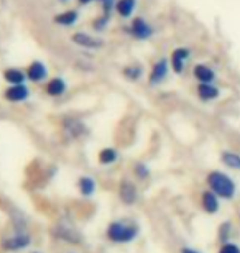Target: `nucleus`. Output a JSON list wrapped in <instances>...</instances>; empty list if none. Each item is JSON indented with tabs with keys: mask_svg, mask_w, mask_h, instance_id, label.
<instances>
[{
	"mask_svg": "<svg viewBox=\"0 0 240 253\" xmlns=\"http://www.w3.org/2000/svg\"><path fill=\"white\" fill-rule=\"evenodd\" d=\"M122 76H124L127 81H130V83H137V81H140L145 76V68L140 63L125 64L124 68H122Z\"/></svg>",
	"mask_w": 240,
	"mask_h": 253,
	"instance_id": "24",
	"label": "nucleus"
},
{
	"mask_svg": "<svg viewBox=\"0 0 240 253\" xmlns=\"http://www.w3.org/2000/svg\"><path fill=\"white\" fill-rule=\"evenodd\" d=\"M120 158V151L114 148V146H104L102 150H99L97 153V163L100 166H110L115 165Z\"/></svg>",
	"mask_w": 240,
	"mask_h": 253,
	"instance_id": "20",
	"label": "nucleus"
},
{
	"mask_svg": "<svg viewBox=\"0 0 240 253\" xmlns=\"http://www.w3.org/2000/svg\"><path fill=\"white\" fill-rule=\"evenodd\" d=\"M239 222H240V209H239Z\"/></svg>",
	"mask_w": 240,
	"mask_h": 253,
	"instance_id": "34",
	"label": "nucleus"
},
{
	"mask_svg": "<svg viewBox=\"0 0 240 253\" xmlns=\"http://www.w3.org/2000/svg\"><path fill=\"white\" fill-rule=\"evenodd\" d=\"M28 253H42L40 250H32V252H28Z\"/></svg>",
	"mask_w": 240,
	"mask_h": 253,
	"instance_id": "33",
	"label": "nucleus"
},
{
	"mask_svg": "<svg viewBox=\"0 0 240 253\" xmlns=\"http://www.w3.org/2000/svg\"><path fill=\"white\" fill-rule=\"evenodd\" d=\"M61 130H63L64 136L71 141L84 138L89 133V128L83 120L78 117H64L61 122Z\"/></svg>",
	"mask_w": 240,
	"mask_h": 253,
	"instance_id": "7",
	"label": "nucleus"
},
{
	"mask_svg": "<svg viewBox=\"0 0 240 253\" xmlns=\"http://www.w3.org/2000/svg\"><path fill=\"white\" fill-rule=\"evenodd\" d=\"M68 92V83H66L64 78L61 76H54V78H49L47 83H45V94L49 95L53 99H59Z\"/></svg>",
	"mask_w": 240,
	"mask_h": 253,
	"instance_id": "14",
	"label": "nucleus"
},
{
	"mask_svg": "<svg viewBox=\"0 0 240 253\" xmlns=\"http://www.w3.org/2000/svg\"><path fill=\"white\" fill-rule=\"evenodd\" d=\"M192 76L194 79L199 83H216V71H214L211 66L204 64V63H197L196 66L192 68Z\"/></svg>",
	"mask_w": 240,
	"mask_h": 253,
	"instance_id": "18",
	"label": "nucleus"
},
{
	"mask_svg": "<svg viewBox=\"0 0 240 253\" xmlns=\"http://www.w3.org/2000/svg\"><path fill=\"white\" fill-rule=\"evenodd\" d=\"M196 94L202 102H214V100L221 97V89L217 87L216 83H199L196 87Z\"/></svg>",
	"mask_w": 240,
	"mask_h": 253,
	"instance_id": "16",
	"label": "nucleus"
},
{
	"mask_svg": "<svg viewBox=\"0 0 240 253\" xmlns=\"http://www.w3.org/2000/svg\"><path fill=\"white\" fill-rule=\"evenodd\" d=\"M109 25H110V15H107V13H100L99 17H96L93 22H91V27H93V30L97 33L105 32Z\"/></svg>",
	"mask_w": 240,
	"mask_h": 253,
	"instance_id": "27",
	"label": "nucleus"
},
{
	"mask_svg": "<svg viewBox=\"0 0 240 253\" xmlns=\"http://www.w3.org/2000/svg\"><path fill=\"white\" fill-rule=\"evenodd\" d=\"M79 17H81V13L78 12V10L68 8V10H63V12L56 13L53 17V22L58 25V27L71 28V27H74V25H78Z\"/></svg>",
	"mask_w": 240,
	"mask_h": 253,
	"instance_id": "17",
	"label": "nucleus"
},
{
	"mask_svg": "<svg viewBox=\"0 0 240 253\" xmlns=\"http://www.w3.org/2000/svg\"><path fill=\"white\" fill-rule=\"evenodd\" d=\"M234 235V224L232 220H224L219 224L217 227V242L219 244H224V242L232 240Z\"/></svg>",
	"mask_w": 240,
	"mask_h": 253,
	"instance_id": "26",
	"label": "nucleus"
},
{
	"mask_svg": "<svg viewBox=\"0 0 240 253\" xmlns=\"http://www.w3.org/2000/svg\"><path fill=\"white\" fill-rule=\"evenodd\" d=\"M58 2H61V3H69L71 0H58Z\"/></svg>",
	"mask_w": 240,
	"mask_h": 253,
	"instance_id": "32",
	"label": "nucleus"
},
{
	"mask_svg": "<svg viewBox=\"0 0 240 253\" xmlns=\"http://www.w3.org/2000/svg\"><path fill=\"white\" fill-rule=\"evenodd\" d=\"M206 188L221 201H234L237 196V183L231 174L221 169H212L206 174Z\"/></svg>",
	"mask_w": 240,
	"mask_h": 253,
	"instance_id": "2",
	"label": "nucleus"
},
{
	"mask_svg": "<svg viewBox=\"0 0 240 253\" xmlns=\"http://www.w3.org/2000/svg\"><path fill=\"white\" fill-rule=\"evenodd\" d=\"M221 202L222 201L207 188L201 191V194H199V206H201V209L206 212L207 215L219 214V211H221Z\"/></svg>",
	"mask_w": 240,
	"mask_h": 253,
	"instance_id": "13",
	"label": "nucleus"
},
{
	"mask_svg": "<svg viewBox=\"0 0 240 253\" xmlns=\"http://www.w3.org/2000/svg\"><path fill=\"white\" fill-rule=\"evenodd\" d=\"M191 58V49L186 48V46H180L176 49H173L171 51V56H170V68L173 73L176 74H183V71H185L188 61H190Z\"/></svg>",
	"mask_w": 240,
	"mask_h": 253,
	"instance_id": "11",
	"label": "nucleus"
},
{
	"mask_svg": "<svg viewBox=\"0 0 240 253\" xmlns=\"http://www.w3.org/2000/svg\"><path fill=\"white\" fill-rule=\"evenodd\" d=\"M129 35L137 42H146L155 35V27L144 17H134L129 25Z\"/></svg>",
	"mask_w": 240,
	"mask_h": 253,
	"instance_id": "8",
	"label": "nucleus"
},
{
	"mask_svg": "<svg viewBox=\"0 0 240 253\" xmlns=\"http://www.w3.org/2000/svg\"><path fill=\"white\" fill-rule=\"evenodd\" d=\"M30 95H32V90H30L27 83L8 85V87L3 90V99L7 100L8 104H23L30 99Z\"/></svg>",
	"mask_w": 240,
	"mask_h": 253,
	"instance_id": "10",
	"label": "nucleus"
},
{
	"mask_svg": "<svg viewBox=\"0 0 240 253\" xmlns=\"http://www.w3.org/2000/svg\"><path fill=\"white\" fill-rule=\"evenodd\" d=\"M170 61L165 58L158 59V61L153 63L150 73H148V85L150 87H160V85L165 83L166 78L170 76Z\"/></svg>",
	"mask_w": 240,
	"mask_h": 253,
	"instance_id": "9",
	"label": "nucleus"
},
{
	"mask_svg": "<svg viewBox=\"0 0 240 253\" xmlns=\"http://www.w3.org/2000/svg\"><path fill=\"white\" fill-rule=\"evenodd\" d=\"M76 189H78L81 197L89 199V197H94V194L97 192V181L94 176L83 174V176H79L78 181H76Z\"/></svg>",
	"mask_w": 240,
	"mask_h": 253,
	"instance_id": "15",
	"label": "nucleus"
},
{
	"mask_svg": "<svg viewBox=\"0 0 240 253\" xmlns=\"http://www.w3.org/2000/svg\"><path fill=\"white\" fill-rule=\"evenodd\" d=\"M137 7H139V0H117L114 10L120 18H132Z\"/></svg>",
	"mask_w": 240,
	"mask_h": 253,
	"instance_id": "21",
	"label": "nucleus"
},
{
	"mask_svg": "<svg viewBox=\"0 0 240 253\" xmlns=\"http://www.w3.org/2000/svg\"><path fill=\"white\" fill-rule=\"evenodd\" d=\"M142 234V227L139 222L129 217L110 220L105 227L104 237L112 245H130L139 239Z\"/></svg>",
	"mask_w": 240,
	"mask_h": 253,
	"instance_id": "1",
	"label": "nucleus"
},
{
	"mask_svg": "<svg viewBox=\"0 0 240 253\" xmlns=\"http://www.w3.org/2000/svg\"><path fill=\"white\" fill-rule=\"evenodd\" d=\"M51 237L54 240L61 242V244H68V245L83 244V235L71 224H64V222H59V224L51 227Z\"/></svg>",
	"mask_w": 240,
	"mask_h": 253,
	"instance_id": "5",
	"label": "nucleus"
},
{
	"mask_svg": "<svg viewBox=\"0 0 240 253\" xmlns=\"http://www.w3.org/2000/svg\"><path fill=\"white\" fill-rule=\"evenodd\" d=\"M93 2H96V0H78L79 5H89V3H93Z\"/></svg>",
	"mask_w": 240,
	"mask_h": 253,
	"instance_id": "31",
	"label": "nucleus"
},
{
	"mask_svg": "<svg viewBox=\"0 0 240 253\" xmlns=\"http://www.w3.org/2000/svg\"><path fill=\"white\" fill-rule=\"evenodd\" d=\"M219 160H221V163L226 166L227 169L240 171V153H239V151L222 150L221 155H219Z\"/></svg>",
	"mask_w": 240,
	"mask_h": 253,
	"instance_id": "23",
	"label": "nucleus"
},
{
	"mask_svg": "<svg viewBox=\"0 0 240 253\" xmlns=\"http://www.w3.org/2000/svg\"><path fill=\"white\" fill-rule=\"evenodd\" d=\"M71 43L78 48L91 49V51H99L105 46V40L99 35H93L88 32H74L71 35Z\"/></svg>",
	"mask_w": 240,
	"mask_h": 253,
	"instance_id": "6",
	"label": "nucleus"
},
{
	"mask_svg": "<svg viewBox=\"0 0 240 253\" xmlns=\"http://www.w3.org/2000/svg\"><path fill=\"white\" fill-rule=\"evenodd\" d=\"M132 174H134V178L137 181L145 183V181L150 179L151 168H150V165L145 163V161H135V163L132 165Z\"/></svg>",
	"mask_w": 240,
	"mask_h": 253,
	"instance_id": "25",
	"label": "nucleus"
},
{
	"mask_svg": "<svg viewBox=\"0 0 240 253\" xmlns=\"http://www.w3.org/2000/svg\"><path fill=\"white\" fill-rule=\"evenodd\" d=\"M117 197L124 206L132 207L135 206L140 199V189L139 184L130 178H122L117 186Z\"/></svg>",
	"mask_w": 240,
	"mask_h": 253,
	"instance_id": "4",
	"label": "nucleus"
},
{
	"mask_svg": "<svg viewBox=\"0 0 240 253\" xmlns=\"http://www.w3.org/2000/svg\"><path fill=\"white\" fill-rule=\"evenodd\" d=\"M33 242L35 239L30 230H10L0 239V249L7 253H18L28 250Z\"/></svg>",
	"mask_w": 240,
	"mask_h": 253,
	"instance_id": "3",
	"label": "nucleus"
},
{
	"mask_svg": "<svg viewBox=\"0 0 240 253\" xmlns=\"http://www.w3.org/2000/svg\"><path fill=\"white\" fill-rule=\"evenodd\" d=\"M96 2H99V3H100L102 13L110 15V13H112V10H114V7H115V2H117V0H96Z\"/></svg>",
	"mask_w": 240,
	"mask_h": 253,
	"instance_id": "29",
	"label": "nucleus"
},
{
	"mask_svg": "<svg viewBox=\"0 0 240 253\" xmlns=\"http://www.w3.org/2000/svg\"><path fill=\"white\" fill-rule=\"evenodd\" d=\"M3 81L8 85H15V84H23L27 83V74H25V69L15 68V66H10V68L3 69Z\"/></svg>",
	"mask_w": 240,
	"mask_h": 253,
	"instance_id": "22",
	"label": "nucleus"
},
{
	"mask_svg": "<svg viewBox=\"0 0 240 253\" xmlns=\"http://www.w3.org/2000/svg\"><path fill=\"white\" fill-rule=\"evenodd\" d=\"M25 74H27V81L33 84H42L45 81L48 79L49 76V71L47 68V64L43 61H38V59H35V61L30 63L27 68H25Z\"/></svg>",
	"mask_w": 240,
	"mask_h": 253,
	"instance_id": "12",
	"label": "nucleus"
},
{
	"mask_svg": "<svg viewBox=\"0 0 240 253\" xmlns=\"http://www.w3.org/2000/svg\"><path fill=\"white\" fill-rule=\"evenodd\" d=\"M66 253H76V252H66Z\"/></svg>",
	"mask_w": 240,
	"mask_h": 253,
	"instance_id": "35",
	"label": "nucleus"
},
{
	"mask_svg": "<svg viewBox=\"0 0 240 253\" xmlns=\"http://www.w3.org/2000/svg\"><path fill=\"white\" fill-rule=\"evenodd\" d=\"M216 253H240V245L234 240L224 242V244H219Z\"/></svg>",
	"mask_w": 240,
	"mask_h": 253,
	"instance_id": "28",
	"label": "nucleus"
},
{
	"mask_svg": "<svg viewBox=\"0 0 240 253\" xmlns=\"http://www.w3.org/2000/svg\"><path fill=\"white\" fill-rule=\"evenodd\" d=\"M180 253H204V252L194 249V247H190V245H183L180 249Z\"/></svg>",
	"mask_w": 240,
	"mask_h": 253,
	"instance_id": "30",
	"label": "nucleus"
},
{
	"mask_svg": "<svg viewBox=\"0 0 240 253\" xmlns=\"http://www.w3.org/2000/svg\"><path fill=\"white\" fill-rule=\"evenodd\" d=\"M8 219H10V227H12V230H30V220H28L27 214H25L23 211L17 209V207L10 209Z\"/></svg>",
	"mask_w": 240,
	"mask_h": 253,
	"instance_id": "19",
	"label": "nucleus"
}]
</instances>
